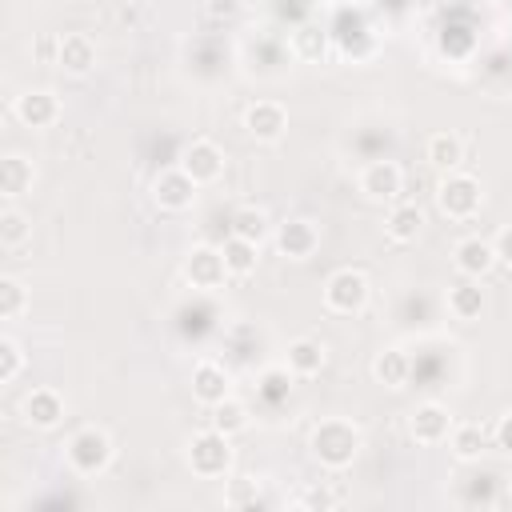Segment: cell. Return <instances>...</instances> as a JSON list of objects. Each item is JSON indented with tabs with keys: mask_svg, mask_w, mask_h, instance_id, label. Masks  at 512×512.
I'll return each mask as SVG.
<instances>
[{
	"mask_svg": "<svg viewBox=\"0 0 512 512\" xmlns=\"http://www.w3.org/2000/svg\"><path fill=\"white\" fill-rule=\"evenodd\" d=\"M228 396H232V372L220 360H200L192 368V400L212 408V404H220Z\"/></svg>",
	"mask_w": 512,
	"mask_h": 512,
	"instance_id": "cell-15",
	"label": "cell"
},
{
	"mask_svg": "<svg viewBox=\"0 0 512 512\" xmlns=\"http://www.w3.org/2000/svg\"><path fill=\"white\" fill-rule=\"evenodd\" d=\"M372 300V284L360 268H336L324 280V308L332 316H360Z\"/></svg>",
	"mask_w": 512,
	"mask_h": 512,
	"instance_id": "cell-5",
	"label": "cell"
},
{
	"mask_svg": "<svg viewBox=\"0 0 512 512\" xmlns=\"http://www.w3.org/2000/svg\"><path fill=\"white\" fill-rule=\"evenodd\" d=\"M324 48H328V36H324L320 28L304 24V28H296V32H292V52H296L300 60H320V56H324Z\"/></svg>",
	"mask_w": 512,
	"mask_h": 512,
	"instance_id": "cell-31",
	"label": "cell"
},
{
	"mask_svg": "<svg viewBox=\"0 0 512 512\" xmlns=\"http://www.w3.org/2000/svg\"><path fill=\"white\" fill-rule=\"evenodd\" d=\"M28 236H32V220H28L16 204H8V208L0 212V248H4V252H16Z\"/></svg>",
	"mask_w": 512,
	"mask_h": 512,
	"instance_id": "cell-28",
	"label": "cell"
},
{
	"mask_svg": "<svg viewBox=\"0 0 512 512\" xmlns=\"http://www.w3.org/2000/svg\"><path fill=\"white\" fill-rule=\"evenodd\" d=\"M220 256H224L228 276L244 280V276H252L256 264H260V244H252V240H244V236H228V240L220 244Z\"/></svg>",
	"mask_w": 512,
	"mask_h": 512,
	"instance_id": "cell-23",
	"label": "cell"
},
{
	"mask_svg": "<svg viewBox=\"0 0 512 512\" xmlns=\"http://www.w3.org/2000/svg\"><path fill=\"white\" fill-rule=\"evenodd\" d=\"M32 184H36L32 160L20 156V152H8V156L0 160V192H4V200H8V204L20 200L24 192H32Z\"/></svg>",
	"mask_w": 512,
	"mask_h": 512,
	"instance_id": "cell-20",
	"label": "cell"
},
{
	"mask_svg": "<svg viewBox=\"0 0 512 512\" xmlns=\"http://www.w3.org/2000/svg\"><path fill=\"white\" fill-rule=\"evenodd\" d=\"M24 364H28V356H24L20 340L16 336H0V384H12L24 372Z\"/></svg>",
	"mask_w": 512,
	"mask_h": 512,
	"instance_id": "cell-30",
	"label": "cell"
},
{
	"mask_svg": "<svg viewBox=\"0 0 512 512\" xmlns=\"http://www.w3.org/2000/svg\"><path fill=\"white\" fill-rule=\"evenodd\" d=\"M12 116H16L24 128L40 132V128H52V124L64 116V104H60V96H56L52 88H24V92L12 100Z\"/></svg>",
	"mask_w": 512,
	"mask_h": 512,
	"instance_id": "cell-6",
	"label": "cell"
},
{
	"mask_svg": "<svg viewBox=\"0 0 512 512\" xmlns=\"http://www.w3.org/2000/svg\"><path fill=\"white\" fill-rule=\"evenodd\" d=\"M324 364H328V348L320 344V340H312V336H296L288 348H284V368L292 372V376H316V372H324Z\"/></svg>",
	"mask_w": 512,
	"mask_h": 512,
	"instance_id": "cell-18",
	"label": "cell"
},
{
	"mask_svg": "<svg viewBox=\"0 0 512 512\" xmlns=\"http://www.w3.org/2000/svg\"><path fill=\"white\" fill-rule=\"evenodd\" d=\"M480 204H484V188H480L476 176H468L460 168L440 176V184H436V208H440V216H448V220H472L480 212Z\"/></svg>",
	"mask_w": 512,
	"mask_h": 512,
	"instance_id": "cell-4",
	"label": "cell"
},
{
	"mask_svg": "<svg viewBox=\"0 0 512 512\" xmlns=\"http://www.w3.org/2000/svg\"><path fill=\"white\" fill-rule=\"evenodd\" d=\"M360 444H364L360 428H356L352 420H340V416L320 420V424L312 428V436H308L312 456H316L320 468H328V472H344V468H352V460L360 456Z\"/></svg>",
	"mask_w": 512,
	"mask_h": 512,
	"instance_id": "cell-1",
	"label": "cell"
},
{
	"mask_svg": "<svg viewBox=\"0 0 512 512\" xmlns=\"http://www.w3.org/2000/svg\"><path fill=\"white\" fill-rule=\"evenodd\" d=\"M448 432H452V412H448L444 404L424 400V404L412 408V416H408V436H412L416 444H444Z\"/></svg>",
	"mask_w": 512,
	"mask_h": 512,
	"instance_id": "cell-13",
	"label": "cell"
},
{
	"mask_svg": "<svg viewBox=\"0 0 512 512\" xmlns=\"http://www.w3.org/2000/svg\"><path fill=\"white\" fill-rule=\"evenodd\" d=\"M200 188H208V184H216L220 176H224V152H220V144L216 140H192V144H184V152H180V160H176Z\"/></svg>",
	"mask_w": 512,
	"mask_h": 512,
	"instance_id": "cell-9",
	"label": "cell"
},
{
	"mask_svg": "<svg viewBox=\"0 0 512 512\" xmlns=\"http://www.w3.org/2000/svg\"><path fill=\"white\" fill-rule=\"evenodd\" d=\"M232 236H244V240H252V244H264V240L272 236L268 212L256 208V204H240V208L232 212Z\"/></svg>",
	"mask_w": 512,
	"mask_h": 512,
	"instance_id": "cell-25",
	"label": "cell"
},
{
	"mask_svg": "<svg viewBox=\"0 0 512 512\" xmlns=\"http://www.w3.org/2000/svg\"><path fill=\"white\" fill-rule=\"evenodd\" d=\"M420 228H424V212L416 204H396L384 220V232H388L392 244H416Z\"/></svg>",
	"mask_w": 512,
	"mask_h": 512,
	"instance_id": "cell-24",
	"label": "cell"
},
{
	"mask_svg": "<svg viewBox=\"0 0 512 512\" xmlns=\"http://www.w3.org/2000/svg\"><path fill=\"white\" fill-rule=\"evenodd\" d=\"M56 64L68 76H88L96 68V44L84 32H68V36L56 40Z\"/></svg>",
	"mask_w": 512,
	"mask_h": 512,
	"instance_id": "cell-17",
	"label": "cell"
},
{
	"mask_svg": "<svg viewBox=\"0 0 512 512\" xmlns=\"http://www.w3.org/2000/svg\"><path fill=\"white\" fill-rule=\"evenodd\" d=\"M272 240H276V252L280 256H288V260H312L316 248H320V228L308 216H292V220L276 224Z\"/></svg>",
	"mask_w": 512,
	"mask_h": 512,
	"instance_id": "cell-8",
	"label": "cell"
},
{
	"mask_svg": "<svg viewBox=\"0 0 512 512\" xmlns=\"http://www.w3.org/2000/svg\"><path fill=\"white\" fill-rule=\"evenodd\" d=\"M492 440H496V448H500V452H508V456H512V412H504V416H500V424H496Z\"/></svg>",
	"mask_w": 512,
	"mask_h": 512,
	"instance_id": "cell-34",
	"label": "cell"
},
{
	"mask_svg": "<svg viewBox=\"0 0 512 512\" xmlns=\"http://www.w3.org/2000/svg\"><path fill=\"white\" fill-rule=\"evenodd\" d=\"M28 312V288L16 276H0V320H20Z\"/></svg>",
	"mask_w": 512,
	"mask_h": 512,
	"instance_id": "cell-29",
	"label": "cell"
},
{
	"mask_svg": "<svg viewBox=\"0 0 512 512\" xmlns=\"http://www.w3.org/2000/svg\"><path fill=\"white\" fill-rule=\"evenodd\" d=\"M492 248H496V260L504 268H512V224H504L496 236H492Z\"/></svg>",
	"mask_w": 512,
	"mask_h": 512,
	"instance_id": "cell-32",
	"label": "cell"
},
{
	"mask_svg": "<svg viewBox=\"0 0 512 512\" xmlns=\"http://www.w3.org/2000/svg\"><path fill=\"white\" fill-rule=\"evenodd\" d=\"M208 412H212V416H208V424H212V428H220L224 436H236V432H244V428H248V404H244V400H236V396H228V400L212 404Z\"/></svg>",
	"mask_w": 512,
	"mask_h": 512,
	"instance_id": "cell-27",
	"label": "cell"
},
{
	"mask_svg": "<svg viewBox=\"0 0 512 512\" xmlns=\"http://www.w3.org/2000/svg\"><path fill=\"white\" fill-rule=\"evenodd\" d=\"M412 376V360L404 348H380L372 356V380L384 384V388H404Z\"/></svg>",
	"mask_w": 512,
	"mask_h": 512,
	"instance_id": "cell-22",
	"label": "cell"
},
{
	"mask_svg": "<svg viewBox=\"0 0 512 512\" xmlns=\"http://www.w3.org/2000/svg\"><path fill=\"white\" fill-rule=\"evenodd\" d=\"M244 132L256 144H276L288 132V108L280 100H256L244 108Z\"/></svg>",
	"mask_w": 512,
	"mask_h": 512,
	"instance_id": "cell-10",
	"label": "cell"
},
{
	"mask_svg": "<svg viewBox=\"0 0 512 512\" xmlns=\"http://www.w3.org/2000/svg\"><path fill=\"white\" fill-rule=\"evenodd\" d=\"M188 468H192V476H200V480H220V476H228L232 472V436H224L220 428H204V432H196L192 440H188Z\"/></svg>",
	"mask_w": 512,
	"mask_h": 512,
	"instance_id": "cell-3",
	"label": "cell"
},
{
	"mask_svg": "<svg viewBox=\"0 0 512 512\" xmlns=\"http://www.w3.org/2000/svg\"><path fill=\"white\" fill-rule=\"evenodd\" d=\"M356 184H360L364 200L388 204V200H396L404 192V168L396 160H372V164H364V172H360Z\"/></svg>",
	"mask_w": 512,
	"mask_h": 512,
	"instance_id": "cell-11",
	"label": "cell"
},
{
	"mask_svg": "<svg viewBox=\"0 0 512 512\" xmlns=\"http://www.w3.org/2000/svg\"><path fill=\"white\" fill-rule=\"evenodd\" d=\"M112 456H116V444H112V436L100 424H84V428H76L64 440V460H68V468L76 476H100V472H108Z\"/></svg>",
	"mask_w": 512,
	"mask_h": 512,
	"instance_id": "cell-2",
	"label": "cell"
},
{
	"mask_svg": "<svg viewBox=\"0 0 512 512\" xmlns=\"http://www.w3.org/2000/svg\"><path fill=\"white\" fill-rule=\"evenodd\" d=\"M184 280L200 292H216L224 280H228V268H224V256L220 248L212 244H196L188 256H184Z\"/></svg>",
	"mask_w": 512,
	"mask_h": 512,
	"instance_id": "cell-12",
	"label": "cell"
},
{
	"mask_svg": "<svg viewBox=\"0 0 512 512\" xmlns=\"http://www.w3.org/2000/svg\"><path fill=\"white\" fill-rule=\"evenodd\" d=\"M452 264H456L460 276L484 280L500 260H496L492 240H484V236H464V240H456V248H452Z\"/></svg>",
	"mask_w": 512,
	"mask_h": 512,
	"instance_id": "cell-14",
	"label": "cell"
},
{
	"mask_svg": "<svg viewBox=\"0 0 512 512\" xmlns=\"http://www.w3.org/2000/svg\"><path fill=\"white\" fill-rule=\"evenodd\" d=\"M484 444H488V432L480 424H452L448 432V448L456 460H480Z\"/></svg>",
	"mask_w": 512,
	"mask_h": 512,
	"instance_id": "cell-26",
	"label": "cell"
},
{
	"mask_svg": "<svg viewBox=\"0 0 512 512\" xmlns=\"http://www.w3.org/2000/svg\"><path fill=\"white\" fill-rule=\"evenodd\" d=\"M444 304H448L452 320H464V324L480 320V312H484V288H480V280L460 276V280L444 292Z\"/></svg>",
	"mask_w": 512,
	"mask_h": 512,
	"instance_id": "cell-19",
	"label": "cell"
},
{
	"mask_svg": "<svg viewBox=\"0 0 512 512\" xmlns=\"http://www.w3.org/2000/svg\"><path fill=\"white\" fill-rule=\"evenodd\" d=\"M204 12L212 20H232L240 12V0H204Z\"/></svg>",
	"mask_w": 512,
	"mask_h": 512,
	"instance_id": "cell-33",
	"label": "cell"
},
{
	"mask_svg": "<svg viewBox=\"0 0 512 512\" xmlns=\"http://www.w3.org/2000/svg\"><path fill=\"white\" fill-rule=\"evenodd\" d=\"M20 416H24V424L48 432V428H56L64 420V396L56 388H32L24 396V404H20Z\"/></svg>",
	"mask_w": 512,
	"mask_h": 512,
	"instance_id": "cell-16",
	"label": "cell"
},
{
	"mask_svg": "<svg viewBox=\"0 0 512 512\" xmlns=\"http://www.w3.org/2000/svg\"><path fill=\"white\" fill-rule=\"evenodd\" d=\"M196 196H200V184H196L180 164L164 168V172L152 180V200H156L160 212H188V208L196 204Z\"/></svg>",
	"mask_w": 512,
	"mask_h": 512,
	"instance_id": "cell-7",
	"label": "cell"
},
{
	"mask_svg": "<svg viewBox=\"0 0 512 512\" xmlns=\"http://www.w3.org/2000/svg\"><path fill=\"white\" fill-rule=\"evenodd\" d=\"M424 160L444 176V172H456L464 164V140L456 132H432L428 144H424Z\"/></svg>",
	"mask_w": 512,
	"mask_h": 512,
	"instance_id": "cell-21",
	"label": "cell"
}]
</instances>
